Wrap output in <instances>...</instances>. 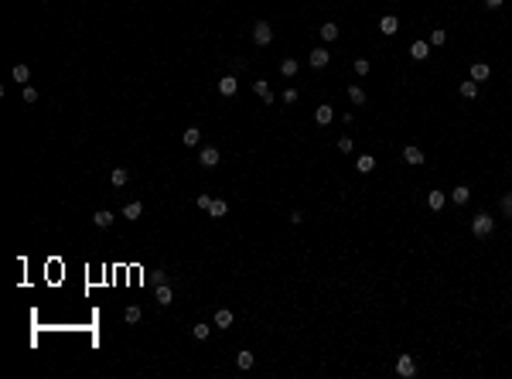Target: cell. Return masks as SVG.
Masks as SVG:
<instances>
[{
  "label": "cell",
  "instance_id": "17",
  "mask_svg": "<svg viewBox=\"0 0 512 379\" xmlns=\"http://www.w3.org/2000/svg\"><path fill=\"white\" fill-rule=\"evenodd\" d=\"M171 301H174V290H171L168 284H157V304H160V308H168Z\"/></svg>",
  "mask_w": 512,
  "mask_h": 379
},
{
  "label": "cell",
  "instance_id": "11",
  "mask_svg": "<svg viewBox=\"0 0 512 379\" xmlns=\"http://www.w3.org/2000/svg\"><path fill=\"white\" fill-rule=\"evenodd\" d=\"M403 161L407 164H423V150L410 144V147H403Z\"/></svg>",
  "mask_w": 512,
  "mask_h": 379
},
{
  "label": "cell",
  "instance_id": "3",
  "mask_svg": "<svg viewBox=\"0 0 512 379\" xmlns=\"http://www.w3.org/2000/svg\"><path fill=\"white\" fill-rule=\"evenodd\" d=\"M396 376H403V379L417 376V362H413V356H399L396 359Z\"/></svg>",
  "mask_w": 512,
  "mask_h": 379
},
{
  "label": "cell",
  "instance_id": "16",
  "mask_svg": "<svg viewBox=\"0 0 512 379\" xmlns=\"http://www.w3.org/2000/svg\"><path fill=\"white\" fill-rule=\"evenodd\" d=\"M140 215H144V205H140V202H126L123 205V219L133 222V219H140Z\"/></svg>",
  "mask_w": 512,
  "mask_h": 379
},
{
  "label": "cell",
  "instance_id": "24",
  "mask_svg": "<svg viewBox=\"0 0 512 379\" xmlns=\"http://www.w3.org/2000/svg\"><path fill=\"white\" fill-rule=\"evenodd\" d=\"M229 212V205L222 202V198H212V205H208V215H215V219H222Z\"/></svg>",
  "mask_w": 512,
  "mask_h": 379
},
{
  "label": "cell",
  "instance_id": "5",
  "mask_svg": "<svg viewBox=\"0 0 512 379\" xmlns=\"http://www.w3.org/2000/svg\"><path fill=\"white\" fill-rule=\"evenodd\" d=\"M198 164L212 171V168L219 164V150H215V147H202V150H198Z\"/></svg>",
  "mask_w": 512,
  "mask_h": 379
},
{
  "label": "cell",
  "instance_id": "8",
  "mask_svg": "<svg viewBox=\"0 0 512 379\" xmlns=\"http://www.w3.org/2000/svg\"><path fill=\"white\" fill-rule=\"evenodd\" d=\"M427 55H430V41H413V45H410V58H413V62H423Z\"/></svg>",
  "mask_w": 512,
  "mask_h": 379
},
{
  "label": "cell",
  "instance_id": "26",
  "mask_svg": "<svg viewBox=\"0 0 512 379\" xmlns=\"http://www.w3.org/2000/svg\"><path fill=\"white\" fill-rule=\"evenodd\" d=\"M11 75H14V82H28V79H31V69H28V65H21V62H17V65H14V72H11Z\"/></svg>",
  "mask_w": 512,
  "mask_h": 379
},
{
  "label": "cell",
  "instance_id": "35",
  "mask_svg": "<svg viewBox=\"0 0 512 379\" xmlns=\"http://www.w3.org/2000/svg\"><path fill=\"white\" fill-rule=\"evenodd\" d=\"M502 212L512 219V192H509V195H502Z\"/></svg>",
  "mask_w": 512,
  "mask_h": 379
},
{
  "label": "cell",
  "instance_id": "30",
  "mask_svg": "<svg viewBox=\"0 0 512 379\" xmlns=\"http://www.w3.org/2000/svg\"><path fill=\"white\" fill-rule=\"evenodd\" d=\"M140 314H144V311L137 308V304H130V308L123 311V321H126V324H137V321H140Z\"/></svg>",
  "mask_w": 512,
  "mask_h": 379
},
{
  "label": "cell",
  "instance_id": "38",
  "mask_svg": "<svg viewBox=\"0 0 512 379\" xmlns=\"http://www.w3.org/2000/svg\"><path fill=\"white\" fill-rule=\"evenodd\" d=\"M502 4H505V0H485V7H489V11H499Z\"/></svg>",
  "mask_w": 512,
  "mask_h": 379
},
{
  "label": "cell",
  "instance_id": "4",
  "mask_svg": "<svg viewBox=\"0 0 512 379\" xmlns=\"http://www.w3.org/2000/svg\"><path fill=\"white\" fill-rule=\"evenodd\" d=\"M328 62H331V51H328V48H314V51L307 55V65H311V69H325Z\"/></svg>",
  "mask_w": 512,
  "mask_h": 379
},
{
  "label": "cell",
  "instance_id": "37",
  "mask_svg": "<svg viewBox=\"0 0 512 379\" xmlns=\"http://www.w3.org/2000/svg\"><path fill=\"white\" fill-rule=\"evenodd\" d=\"M280 99H284V103H297V89H284Z\"/></svg>",
  "mask_w": 512,
  "mask_h": 379
},
{
  "label": "cell",
  "instance_id": "36",
  "mask_svg": "<svg viewBox=\"0 0 512 379\" xmlns=\"http://www.w3.org/2000/svg\"><path fill=\"white\" fill-rule=\"evenodd\" d=\"M195 205H198V208H205V212H208V205H212V195H198V198H195Z\"/></svg>",
  "mask_w": 512,
  "mask_h": 379
},
{
  "label": "cell",
  "instance_id": "19",
  "mask_svg": "<svg viewBox=\"0 0 512 379\" xmlns=\"http://www.w3.org/2000/svg\"><path fill=\"white\" fill-rule=\"evenodd\" d=\"M468 198H471V188H465V184H457L454 192H451V202H454V205H465Z\"/></svg>",
  "mask_w": 512,
  "mask_h": 379
},
{
  "label": "cell",
  "instance_id": "18",
  "mask_svg": "<svg viewBox=\"0 0 512 379\" xmlns=\"http://www.w3.org/2000/svg\"><path fill=\"white\" fill-rule=\"evenodd\" d=\"M444 202H447V195H444V192H430V195H427V205H430V212H441Z\"/></svg>",
  "mask_w": 512,
  "mask_h": 379
},
{
  "label": "cell",
  "instance_id": "31",
  "mask_svg": "<svg viewBox=\"0 0 512 379\" xmlns=\"http://www.w3.org/2000/svg\"><path fill=\"white\" fill-rule=\"evenodd\" d=\"M236 366H239V369H253V352H246V348H242V352L236 356Z\"/></svg>",
  "mask_w": 512,
  "mask_h": 379
},
{
  "label": "cell",
  "instance_id": "21",
  "mask_svg": "<svg viewBox=\"0 0 512 379\" xmlns=\"http://www.w3.org/2000/svg\"><path fill=\"white\" fill-rule=\"evenodd\" d=\"M198 140H202V130H198V126H188V130H184V147H198Z\"/></svg>",
  "mask_w": 512,
  "mask_h": 379
},
{
  "label": "cell",
  "instance_id": "13",
  "mask_svg": "<svg viewBox=\"0 0 512 379\" xmlns=\"http://www.w3.org/2000/svg\"><path fill=\"white\" fill-rule=\"evenodd\" d=\"M297 69H301V65H297V58H284V62H280V75H284V79H294Z\"/></svg>",
  "mask_w": 512,
  "mask_h": 379
},
{
  "label": "cell",
  "instance_id": "22",
  "mask_svg": "<svg viewBox=\"0 0 512 379\" xmlns=\"http://www.w3.org/2000/svg\"><path fill=\"white\" fill-rule=\"evenodd\" d=\"M229 324H232V311H229V308H219V311H215V328H229Z\"/></svg>",
  "mask_w": 512,
  "mask_h": 379
},
{
  "label": "cell",
  "instance_id": "27",
  "mask_svg": "<svg viewBox=\"0 0 512 379\" xmlns=\"http://www.w3.org/2000/svg\"><path fill=\"white\" fill-rule=\"evenodd\" d=\"M192 335H195V338H198V342H205V338H208V335H212V324H205V321H198V324H195V328H192Z\"/></svg>",
  "mask_w": 512,
  "mask_h": 379
},
{
  "label": "cell",
  "instance_id": "10",
  "mask_svg": "<svg viewBox=\"0 0 512 379\" xmlns=\"http://www.w3.org/2000/svg\"><path fill=\"white\" fill-rule=\"evenodd\" d=\"M489 75H492V69L485 62H475V65H471V79L475 82H489Z\"/></svg>",
  "mask_w": 512,
  "mask_h": 379
},
{
  "label": "cell",
  "instance_id": "12",
  "mask_svg": "<svg viewBox=\"0 0 512 379\" xmlns=\"http://www.w3.org/2000/svg\"><path fill=\"white\" fill-rule=\"evenodd\" d=\"M355 171H359V174H369V171H375V157H372V154H362V157L355 161Z\"/></svg>",
  "mask_w": 512,
  "mask_h": 379
},
{
  "label": "cell",
  "instance_id": "2",
  "mask_svg": "<svg viewBox=\"0 0 512 379\" xmlns=\"http://www.w3.org/2000/svg\"><path fill=\"white\" fill-rule=\"evenodd\" d=\"M273 41V28L266 21H256L253 24V45H260V48H266Z\"/></svg>",
  "mask_w": 512,
  "mask_h": 379
},
{
  "label": "cell",
  "instance_id": "34",
  "mask_svg": "<svg viewBox=\"0 0 512 379\" xmlns=\"http://www.w3.org/2000/svg\"><path fill=\"white\" fill-rule=\"evenodd\" d=\"M24 103H28V106L38 103V89H34V86H24Z\"/></svg>",
  "mask_w": 512,
  "mask_h": 379
},
{
  "label": "cell",
  "instance_id": "9",
  "mask_svg": "<svg viewBox=\"0 0 512 379\" xmlns=\"http://www.w3.org/2000/svg\"><path fill=\"white\" fill-rule=\"evenodd\" d=\"M236 89H239L236 75H222V79H219V92H222V96H236Z\"/></svg>",
  "mask_w": 512,
  "mask_h": 379
},
{
  "label": "cell",
  "instance_id": "15",
  "mask_svg": "<svg viewBox=\"0 0 512 379\" xmlns=\"http://www.w3.org/2000/svg\"><path fill=\"white\" fill-rule=\"evenodd\" d=\"M92 222H96L99 229H110V226H113V212H106V208H99V212L92 215Z\"/></svg>",
  "mask_w": 512,
  "mask_h": 379
},
{
  "label": "cell",
  "instance_id": "23",
  "mask_svg": "<svg viewBox=\"0 0 512 379\" xmlns=\"http://www.w3.org/2000/svg\"><path fill=\"white\" fill-rule=\"evenodd\" d=\"M321 38H325V41H335V38H338V24L325 21V24H321Z\"/></svg>",
  "mask_w": 512,
  "mask_h": 379
},
{
  "label": "cell",
  "instance_id": "29",
  "mask_svg": "<svg viewBox=\"0 0 512 379\" xmlns=\"http://www.w3.org/2000/svg\"><path fill=\"white\" fill-rule=\"evenodd\" d=\"M348 99H352L355 106H362L365 103V89L362 86H348Z\"/></svg>",
  "mask_w": 512,
  "mask_h": 379
},
{
  "label": "cell",
  "instance_id": "20",
  "mask_svg": "<svg viewBox=\"0 0 512 379\" xmlns=\"http://www.w3.org/2000/svg\"><path fill=\"white\" fill-rule=\"evenodd\" d=\"M457 92H461V96H465V99H475V96H478V82H475V79H468V82H461V86H457Z\"/></svg>",
  "mask_w": 512,
  "mask_h": 379
},
{
  "label": "cell",
  "instance_id": "14",
  "mask_svg": "<svg viewBox=\"0 0 512 379\" xmlns=\"http://www.w3.org/2000/svg\"><path fill=\"white\" fill-rule=\"evenodd\" d=\"M253 92H256L260 99H266V103H273V92H270V86H266V79H256V82H253Z\"/></svg>",
  "mask_w": 512,
  "mask_h": 379
},
{
  "label": "cell",
  "instance_id": "6",
  "mask_svg": "<svg viewBox=\"0 0 512 379\" xmlns=\"http://www.w3.org/2000/svg\"><path fill=\"white\" fill-rule=\"evenodd\" d=\"M379 31H383L386 38H393V35L399 31V17H396V14H386V17L379 21Z\"/></svg>",
  "mask_w": 512,
  "mask_h": 379
},
{
  "label": "cell",
  "instance_id": "7",
  "mask_svg": "<svg viewBox=\"0 0 512 379\" xmlns=\"http://www.w3.org/2000/svg\"><path fill=\"white\" fill-rule=\"evenodd\" d=\"M331 120H335V110H331L328 103H321L318 110H314V123H318V126H328Z\"/></svg>",
  "mask_w": 512,
  "mask_h": 379
},
{
  "label": "cell",
  "instance_id": "32",
  "mask_svg": "<svg viewBox=\"0 0 512 379\" xmlns=\"http://www.w3.org/2000/svg\"><path fill=\"white\" fill-rule=\"evenodd\" d=\"M338 150H341V154H352V150H355L352 137H338Z\"/></svg>",
  "mask_w": 512,
  "mask_h": 379
},
{
  "label": "cell",
  "instance_id": "1",
  "mask_svg": "<svg viewBox=\"0 0 512 379\" xmlns=\"http://www.w3.org/2000/svg\"><path fill=\"white\" fill-rule=\"evenodd\" d=\"M492 229H495V219H492V215H485V212H478V215L471 219V232H475L478 239L492 236Z\"/></svg>",
  "mask_w": 512,
  "mask_h": 379
},
{
  "label": "cell",
  "instance_id": "25",
  "mask_svg": "<svg viewBox=\"0 0 512 379\" xmlns=\"http://www.w3.org/2000/svg\"><path fill=\"white\" fill-rule=\"evenodd\" d=\"M110 181H113V184H116V188H123V184H126V181H130V171H126V168H116V171H113V174H110Z\"/></svg>",
  "mask_w": 512,
  "mask_h": 379
},
{
  "label": "cell",
  "instance_id": "28",
  "mask_svg": "<svg viewBox=\"0 0 512 379\" xmlns=\"http://www.w3.org/2000/svg\"><path fill=\"white\" fill-rule=\"evenodd\" d=\"M430 45H434V48L447 45V31H444V28H434V31H430Z\"/></svg>",
  "mask_w": 512,
  "mask_h": 379
},
{
  "label": "cell",
  "instance_id": "33",
  "mask_svg": "<svg viewBox=\"0 0 512 379\" xmlns=\"http://www.w3.org/2000/svg\"><path fill=\"white\" fill-rule=\"evenodd\" d=\"M355 75H369V58H355Z\"/></svg>",
  "mask_w": 512,
  "mask_h": 379
}]
</instances>
